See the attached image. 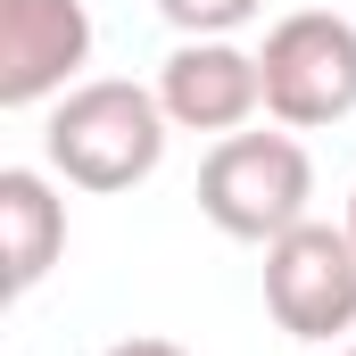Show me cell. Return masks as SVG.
<instances>
[{
  "instance_id": "cell-1",
  "label": "cell",
  "mask_w": 356,
  "mask_h": 356,
  "mask_svg": "<svg viewBox=\"0 0 356 356\" xmlns=\"http://www.w3.org/2000/svg\"><path fill=\"white\" fill-rule=\"evenodd\" d=\"M166 141H175V116L158 108V83H124V75H91L42 116V166L99 199L149 182L166 166Z\"/></svg>"
},
{
  "instance_id": "cell-2",
  "label": "cell",
  "mask_w": 356,
  "mask_h": 356,
  "mask_svg": "<svg viewBox=\"0 0 356 356\" xmlns=\"http://www.w3.org/2000/svg\"><path fill=\"white\" fill-rule=\"evenodd\" d=\"M199 216L224 232V241H249L266 249L290 224L315 216V158L307 141L282 124V133H224L199 166Z\"/></svg>"
},
{
  "instance_id": "cell-3",
  "label": "cell",
  "mask_w": 356,
  "mask_h": 356,
  "mask_svg": "<svg viewBox=\"0 0 356 356\" xmlns=\"http://www.w3.org/2000/svg\"><path fill=\"white\" fill-rule=\"evenodd\" d=\"M266 75V116L290 133H323L356 116V17L340 8H290L266 25L257 50Z\"/></svg>"
},
{
  "instance_id": "cell-4",
  "label": "cell",
  "mask_w": 356,
  "mask_h": 356,
  "mask_svg": "<svg viewBox=\"0 0 356 356\" xmlns=\"http://www.w3.org/2000/svg\"><path fill=\"white\" fill-rule=\"evenodd\" d=\"M266 307L290 340H340L356 332V241L348 224H290L266 241Z\"/></svg>"
},
{
  "instance_id": "cell-5",
  "label": "cell",
  "mask_w": 356,
  "mask_h": 356,
  "mask_svg": "<svg viewBox=\"0 0 356 356\" xmlns=\"http://www.w3.org/2000/svg\"><path fill=\"white\" fill-rule=\"evenodd\" d=\"M91 67L83 0H0V108H50Z\"/></svg>"
},
{
  "instance_id": "cell-6",
  "label": "cell",
  "mask_w": 356,
  "mask_h": 356,
  "mask_svg": "<svg viewBox=\"0 0 356 356\" xmlns=\"http://www.w3.org/2000/svg\"><path fill=\"white\" fill-rule=\"evenodd\" d=\"M158 108L175 116V133H249V116L266 108V75H257V50H241L232 33H207V42H175L166 67H158Z\"/></svg>"
},
{
  "instance_id": "cell-7",
  "label": "cell",
  "mask_w": 356,
  "mask_h": 356,
  "mask_svg": "<svg viewBox=\"0 0 356 356\" xmlns=\"http://www.w3.org/2000/svg\"><path fill=\"white\" fill-rule=\"evenodd\" d=\"M67 257V199L42 166H0V282L8 298L42 290V273Z\"/></svg>"
},
{
  "instance_id": "cell-8",
  "label": "cell",
  "mask_w": 356,
  "mask_h": 356,
  "mask_svg": "<svg viewBox=\"0 0 356 356\" xmlns=\"http://www.w3.org/2000/svg\"><path fill=\"white\" fill-rule=\"evenodd\" d=\"M158 17L182 42H207V33H241L249 17H266V0H158Z\"/></svg>"
},
{
  "instance_id": "cell-9",
  "label": "cell",
  "mask_w": 356,
  "mask_h": 356,
  "mask_svg": "<svg viewBox=\"0 0 356 356\" xmlns=\"http://www.w3.org/2000/svg\"><path fill=\"white\" fill-rule=\"evenodd\" d=\"M108 356H191V348H175V340H149V332H141V340H116Z\"/></svg>"
},
{
  "instance_id": "cell-10",
  "label": "cell",
  "mask_w": 356,
  "mask_h": 356,
  "mask_svg": "<svg viewBox=\"0 0 356 356\" xmlns=\"http://www.w3.org/2000/svg\"><path fill=\"white\" fill-rule=\"evenodd\" d=\"M348 241H356V191H348Z\"/></svg>"
},
{
  "instance_id": "cell-11",
  "label": "cell",
  "mask_w": 356,
  "mask_h": 356,
  "mask_svg": "<svg viewBox=\"0 0 356 356\" xmlns=\"http://www.w3.org/2000/svg\"><path fill=\"white\" fill-rule=\"evenodd\" d=\"M340 356H356V348H340Z\"/></svg>"
}]
</instances>
